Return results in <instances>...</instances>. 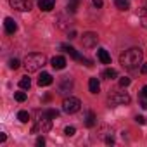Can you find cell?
<instances>
[{
  "label": "cell",
  "instance_id": "cell-24",
  "mask_svg": "<svg viewBox=\"0 0 147 147\" xmlns=\"http://www.w3.org/2000/svg\"><path fill=\"white\" fill-rule=\"evenodd\" d=\"M19 66H21V62H19L18 59H11V61H9V67H11V69H18Z\"/></svg>",
  "mask_w": 147,
  "mask_h": 147
},
{
  "label": "cell",
  "instance_id": "cell-23",
  "mask_svg": "<svg viewBox=\"0 0 147 147\" xmlns=\"http://www.w3.org/2000/svg\"><path fill=\"white\" fill-rule=\"evenodd\" d=\"M138 18H140V24H142L144 28H147V9H142Z\"/></svg>",
  "mask_w": 147,
  "mask_h": 147
},
{
  "label": "cell",
  "instance_id": "cell-9",
  "mask_svg": "<svg viewBox=\"0 0 147 147\" xmlns=\"http://www.w3.org/2000/svg\"><path fill=\"white\" fill-rule=\"evenodd\" d=\"M38 7L43 12H50L55 7V0H38Z\"/></svg>",
  "mask_w": 147,
  "mask_h": 147
},
{
  "label": "cell",
  "instance_id": "cell-27",
  "mask_svg": "<svg viewBox=\"0 0 147 147\" xmlns=\"http://www.w3.org/2000/svg\"><path fill=\"white\" fill-rule=\"evenodd\" d=\"M128 85H130V78H126V76H125V78H121V80H119V87H128Z\"/></svg>",
  "mask_w": 147,
  "mask_h": 147
},
{
  "label": "cell",
  "instance_id": "cell-18",
  "mask_svg": "<svg viewBox=\"0 0 147 147\" xmlns=\"http://www.w3.org/2000/svg\"><path fill=\"white\" fill-rule=\"evenodd\" d=\"M95 119H97V118H95V114H94L92 111H88V113H87V119H85V125H87L88 128H92V126L95 125Z\"/></svg>",
  "mask_w": 147,
  "mask_h": 147
},
{
  "label": "cell",
  "instance_id": "cell-12",
  "mask_svg": "<svg viewBox=\"0 0 147 147\" xmlns=\"http://www.w3.org/2000/svg\"><path fill=\"white\" fill-rule=\"evenodd\" d=\"M50 64H52L54 69H64V67H66V59H64L62 55H55V57H52Z\"/></svg>",
  "mask_w": 147,
  "mask_h": 147
},
{
  "label": "cell",
  "instance_id": "cell-34",
  "mask_svg": "<svg viewBox=\"0 0 147 147\" xmlns=\"http://www.w3.org/2000/svg\"><path fill=\"white\" fill-rule=\"evenodd\" d=\"M106 144H109V145H111V144H114V138H113V137H109V138H106Z\"/></svg>",
  "mask_w": 147,
  "mask_h": 147
},
{
  "label": "cell",
  "instance_id": "cell-15",
  "mask_svg": "<svg viewBox=\"0 0 147 147\" xmlns=\"http://www.w3.org/2000/svg\"><path fill=\"white\" fill-rule=\"evenodd\" d=\"M88 90H90V94H97V92L100 90V83H99L97 78H90V82H88Z\"/></svg>",
  "mask_w": 147,
  "mask_h": 147
},
{
  "label": "cell",
  "instance_id": "cell-33",
  "mask_svg": "<svg viewBox=\"0 0 147 147\" xmlns=\"http://www.w3.org/2000/svg\"><path fill=\"white\" fill-rule=\"evenodd\" d=\"M140 95H142V97H145V99H147V85H145V87H144V88H142V92H140Z\"/></svg>",
  "mask_w": 147,
  "mask_h": 147
},
{
  "label": "cell",
  "instance_id": "cell-30",
  "mask_svg": "<svg viewBox=\"0 0 147 147\" xmlns=\"http://www.w3.org/2000/svg\"><path fill=\"white\" fill-rule=\"evenodd\" d=\"M36 145H38V147H43V145H45V138H43V137H38V138H36Z\"/></svg>",
  "mask_w": 147,
  "mask_h": 147
},
{
  "label": "cell",
  "instance_id": "cell-5",
  "mask_svg": "<svg viewBox=\"0 0 147 147\" xmlns=\"http://www.w3.org/2000/svg\"><path fill=\"white\" fill-rule=\"evenodd\" d=\"M80 106H82L80 99H76V97H66L64 102H62V111L67 113V114H73V113L80 111Z\"/></svg>",
  "mask_w": 147,
  "mask_h": 147
},
{
  "label": "cell",
  "instance_id": "cell-32",
  "mask_svg": "<svg viewBox=\"0 0 147 147\" xmlns=\"http://www.w3.org/2000/svg\"><path fill=\"white\" fill-rule=\"evenodd\" d=\"M140 71L144 73V75H147V62H142V66H140Z\"/></svg>",
  "mask_w": 147,
  "mask_h": 147
},
{
  "label": "cell",
  "instance_id": "cell-36",
  "mask_svg": "<svg viewBox=\"0 0 147 147\" xmlns=\"http://www.w3.org/2000/svg\"><path fill=\"white\" fill-rule=\"evenodd\" d=\"M69 38H71V40L76 38V31H71V33H69Z\"/></svg>",
  "mask_w": 147,
  "mask_h": 147
},
{
  "label": "cell",
  "instance_id": "cell-1",
  "mask_svg": "<svg viewBox=\"0 0 147 147\" xmlns=\"http://www.w3.org/2000/svg\"><path fill=\"white\" fill-rule=\"evenodd\" d=\"M142 59H144V52L138 47H131L119 55V64L126 69H137L142 64Z\"/></svg>",
  "mask_w": 147,
  "mask_h": 147
},
{
  "label": "cell",
  "instance_id": "cell-35",
  "mask_svg": "<svg viewBox=\"0 0 147 147\" xmlns=\"http://www.w3.org/2000/svg\"><path fill=\"white\" fill-rule=\"evenodd\" d=\"M5 138H7L5 133H0V142H5Z\"/></svg>",
  "mask_w": 147,
  "mask_h": 147
},
{
  "label": "cell",
  "instance_id": "cell-29",
  "mask_svg": "<svg viewBox=\"0 0 147 147\" xmlns=\"http://www.w3.org/2000/svg\"><path fill=\"white\" fill-rule=\"evenodd\" d=\"M140 107H142V109H147V99L142 97V95H140Z\"/></svg>",
  "mask_w": 147,
  "mask_h": 147
},
{
  "label": "cell",
  "instance_id": "cell-31",
  "mask_svg": "<svg viewBox=\"0 0 147 147\" xmlns=\"http://www.w3.org/2000/svg\"><path fill=\"white\" fill-rule=\"evenodd\" d=\"M135 121H137V123H140V125H145V118H144V116H137V118H135Z\"/></svg>",
  "mask_w": 147,
  "mask_h": 147
},
{
  "label": "cell",
  "instance_id": "cell-11",
  "mask_svg": "<svg viewBox=\"0 0 147 147\" xmlns=\"http://www.w3.org/2000/svg\"><path fill=\"white\" fill-rule=\"evenodd\" d=\"M4 26H5V31H7L9 35H14V33H16V30H18V24H16V21H14L12 18H5Z\"/></svg>",
  "mask_w": 147,
  "mask_h": 147
},
{
  "label": "cell",
  "instance_id": "cell-16",
  "mask_svg": "<svg viewBox=\"0 0 147 147\" xmlns=\"http://www.w3.org/2000/svg\"><path fill=\"white\" fill-rule=\"evenodd\" d=\"M78 5H80V0H67V12H71V14H75L76 12V9H78Z\"/></svg>",
  "mask_w": 147,
  "mask_h": 147
},
{
  "label": "cell",
  "instance_id": "cell-6",
  "mask_svg": "<svg viewBox=\"0 0 147 147\" xmlns=\"http://www.w3.org/2000/svg\"><path fill=\"white\" fill-rule=\"evenodd\" d=\"M97 42H99V35L94 33V31L85 33L83 38H82V43H83L85 49H94V47H97Z\"/></svg>",
  "mask_w": 147,
  "mask_h": 147
},
{
  "label": "cell",
  "instance_id": "cell-21",
  "mask_svg": "<svg viewBox=\"0 0 147 147\" xmlns=\"http://www.w3.org/2000/svg\"><path fill=\"white\" fill-rule=\"evenodd\" d=\"M43 116H47V118H50V119H55V118L59 116V111H57V109H47V111L43 113Z\"/></svg>",
  "mask_w": 147,
  "mask_h": 147
},
{
  "label": "cell",
  "instance_id": "cell-13",
  "mask_svg": "<svg viewBox=\"0 0 147 147\" xmlns=\"http://www.w3.org/2000/svg\"><path fill=\"white\" fill-rule=\"evenodd\" d=\"M52 75H49V73H42V75L38 76V85L40 87H49V85H52Z\"/></svg>",
  "mask_w": 147,
  "mask_h": 147
},
{
  "label": "cell",
  "instance_id": "cell-25",
  "mask_svg": "<svg viewBox=\"0 0 147 147\" xmlns=\"http://www.w3.org/2000/svg\"><path fill=\"white\" fill-rule=\"evenodd\" d=\"M14 97H16L18 102H24V100H26V94H24V92H16Z\"/></svg>",
  "mask_w": 147,
  "mask_h": 147
},
{
  "label": "cell",
  "instance_id": "cell-28",
  "mask_svg": "<svg viewBox=\"0 0 147 147\" xmlns=\"http://www.w3.org/2000/svg\"><path fill=\"white\" fill-rule=\"evenodd\" d=\"M92 4H94V7H95V9H100V7L104 5L102 0H92Z\"/></svg>",
  "mask_w": 147,
  "mask_h": 147
},
{
  "label": "cell",
  "instance_id": "cell-3",
  "mask_svg": "<svg viewBox=\"0 0 147 147\" xmlns=\"http://www.w3.org/2000/svg\"><path fill=\"white\" fill-rule=\"evenodd\" d=\"M50 128H52V119L42 114V118H38V119H36V123L33 125L31 133H36V135H40V133H47Z\"/></svg>",
  "mask_w": 147,
  "mask_h": 147
},
{
  "label": "cell",
  "instance_id": "cell-4",
  "mask_svg": "<svg viewBox=\"0 0 147 147\" xmlns=\"http://www.w3.org/2000/svg\"><path fill=\"white\" fill-rule=\"evenodd\" d=\"M130 95L126 94V92H113V94H109V97H107V102H109V106H123V104H130Z\"/></svg>",
  "mask_w": 147,
  "mask_h": 147
},
{
  "label": "cell",
  "instance_id": "cell-10",
  "mask_svg": "<svg viewBox=\"0 0 147 147\" xmlns=\"http://www.w3.org/2000/svg\"><path fill=\"white\" fill-rule=\"evenodd\" d=\"M61 49H62V50H66V52H67L73 59H75V61H80V62L83 61V55H82V54H78V52L73 49L71 45H61Z\"/></svg>",
  "mask_w": 147,
  "mask_h": 147
},
{
  "label": "cell",
  "instance_id": "cell-26",
  "mask_svg": "<svg viewBox=\"0 0 147 147\" xmlns=\"http://www.w3.org/2000/svg\"><path fill=\"white\" fill-rule=\"evenodd\" d=\"M75 131H76V130H75V126H66V128H64V133H66L67 137L75 135Z\"/></svg>",
  "mask_w": 147,
  "mask_h": 147
},
{
  "label": "cell",
  "instance_id": "cell-2",
  "mask_svg": "<svg viewBox=\"0 0 147 147\" xmlns=\"http://www.w3.org/2000/svg\"><path fill=\"white\" fill-rule=\"evenodd\" d=\"M23 66H24V69L28 73H35V71H38V69H42L45 66V55L43 54H36V52L35 54H28L24 62H23Z\"/></svg>",
  "mask_w": 147,
  "mask_h": 147
},
{
  "label": "cell",
  "instance_id": "cell-8",
  "mask_svg": "<svg viewBox=\"0 0 147 147\" xmlns=\"http://www.w3.org/2000/svg\"><path fill=\"white\" fill-rule=\"evenodd\" d=\"M71 88H73V80L66 76V78L62 80V83L59 85V94H62V95H66L67 92H71Z\"/></svg>",
  "mask_w": 147,
  "mask_h": 147
},
{
  "label": "cell",
  "instance_id": "cell-19",
  "mask_svg": "<svg viewBox=\"0 0 147 147\" xmlns=\"http://www.w3.org/2000/svg\"><path fill=\"white\" fill-rule=\"evenodd\" d=\"M104 76H106L107 80H114V78H118V71L113 69V67H107V69L104 71Z\"/></svg>",
  "mask_w": 147,
  "mask_h": 147
},
{
  "label": "cell",
  "instance_id": "cell-22",
  "mask_svg": "<svg viewBox=\"0 0 147 147\" xmlns=\"http://www.w3.org/2000/svg\"><path fill=\"white\" fill-rule=\"evenodd\" d=\"M18 119H19L21 123H28V119H30L28 111H19V113H18Z\"/></svg>",
  "mask_w": 147,
  "mask_h": 147
},
{
  "label": "cell",
  "instance_id": "cell-14",
  "mask_svg": "<svg viewBox=\"0 0 147 147\" xmlns=\"http://www.w3.org/2000/svg\"><path fill=\"white\" fill-rule=\"evenodd\" d=\"M97 57H99V61H100L102 64H109V62H111V55L107 54L106 49H99V50H97Z\"/></svg>",
  "mask_w": 147,
  "mask_h": 147
},
{
  "label": "cell",
  "instance_id": "cell-7",
  "mask_svg": "<svg viewBox=\"0 0 147 147\" xmlns=\"http://www.w3.org/2000/svg\"><path fill=\"white\" fill-rule=\"evenodd\" d=\"M9 4H11L12 9L19 11V12L31 11V0H9Z\"/></svg>",
  "mask_w": 147,
  "mask_h": 147
},
{
  "label": "cell",
  "instance_id": "cell-20",
  "mask_svg": "<svg viewBox=\"0 0 147 147\" xmlns=\"http://www.w3.org/2000/svg\"><path fill=\"white\" fill-rule=\"evenodd\" d=\"M19 87H21L23 90H30V87H31V80H30L28 76H23V78L19 80Z\"/></svg>",
  "mask_w": 147,
  "mask_h": 147
},
{
  "label": "cell",
  "instance_id": "cell-17",
  "mask_svg": "<svg viewBox=\"0 0 147 147\" xmlns=\"http://www.w3.org/2000/svg\"><path fill=\"white\" fill-rule=\"evenodd\" d=\"M114 5L119 11H128L130 9V2H128V0H114Z\"/></svg>",
  "mask_w": 147,
  "mask_h": 147
}]
</instances>
